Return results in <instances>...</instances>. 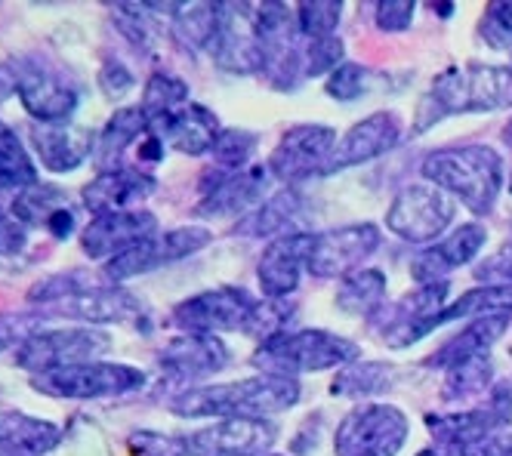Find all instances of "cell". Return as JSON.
<instances>
[{
  "label": "cell",
  "instance_id": "cell-1",
  "mask_svg": "<svg viewBox=\"0 0 512 456\" xmlns=\"http://www.w3.org/2000/svg\"><path fill=\"white\" fill-rule=\"evenodd\" d=\"M300 401V383L290 376L256 373L238 383L195 386L179 392L170 410L182 420H266L272 413L290 410Z\"/></svg>",
  "mask_w": 512,
  "mask_h": 456
},
{
  "label": "cell",
  "instance_id": "cell-2",
  "mask_svg": "<svg viewBox=\"0 0 512 456\" xmlns=\"http://www.w3.org/2000/svg\"><path fill=\"white\" fill-rule=\"evenodd\" d=\"M500 108H512V65L469 62L448 68L420 96L414 133H426L454 114H482Z\"/></svg>",
  "mask_w": 512,
  "mask_h": 456
},
{
  "label": "cell",
  "instance_id": "cell-3",
  "mask_svg": "<svg viewBox=\"0 0 512 456\" xmlns=\"http://www.w3.org/2000/svg\"><path fill=\"white\" fill-rule=\"evenodd\" d=\"M426 182L438 185L469 213L485 216L494 210L503 188V158L491 145H457L429 151L420 164Z\"/></svg>",
  "mask_w": 512,
  "mask_h": 456
},
{
  "label": "cell",
  "instance_id": "cell-4",
  "mask_svg": "<svg viewBox=\"0 0 512 456\" xmlns=\"http://www.w3.org/2000/svg\"><path fill=\"white\" fill-rule=\"evenodd\" d=\"M358 361V346L346 336H337L331 330H284L253 352V367H260L269 376H290L300 373H321L337 370Z\"/></svg>",
  "mask_w": 512,
  "mask_h": 456
},
{
  "label": "cell",
  "instance_id": "cell-5",
  "mask_svg": "<svg viewBox=\"0 0 512 456\" xmlns=\"http://www.w3.org/2000/svg\"><path fill=\"white\" fill-rule=\"evenodd\" d=\"M34 392L53 401H102V398H124L145 386V373L130 364L112 361H87L59 370H47L28 379Z\"/></svg>",
  "mask_w": 512,
  "mask_h": 456
},
{
  "label": "cell",
  "instance_id": "cell-6",
  "mask_svg": "<svg viewBox=\"0 0 512 456\" xmlns=\"http://www.w3.org/2000/svg\"><path fill=\"white\" fill-rule=\"evenodd\" d=\"M256 41L263 56V78L275 90H294L303 84V47L306 37L297 25V10L284 4L256 7Z\"/></svg>",
  "mask_w": 512,
  "mask_h": 456
},
{
  "label": "cell",
  "instance_id": "cell-7",
  "mask_svg": "<svg viewBox=\"0 0 512 456\" xmlns=\"http://www.w3.org/2000/svg\"><path fill=\"white\" fill-rule=\"evenodd\" d=\"M263 299L250 296L244 287H216L195 293L173 306L170 318L182 333H250L260 318Z\"/></svg>",
  "mask_w": 512,
  "mask_h": 456
},
{
  "label": "cell",
  "instance_id": "cell-8",
  "mask_svg": "<svg viewBox=\"0 0 512 456\" xmlns=\"http://www.w3.org/2000/svg\"><path fill=\"white\" fill-rule=\"evenodd\" d=\"M112 349V336L102 327H53V330H34L22 346L16 349V364L31 376L99 361Z\"/></svg>",
  "mask_w": 512,
  "mask_h": 456
},
{
  "label": "cell",
  "instance_id": "cell-9",
  "mask_svg": "<svg viewBox=\"0 0 512 456\" xmlns=\"http://www.w3.org/2000/svg\"><path fill=\"white\" fill-rule=\"evenodd\" d=\"M408 416L395 404H358L334 435L337 456H398L408 441Z\"/></svg>",
  "mask_w": 512,
  "mask_h": 456
},
{
  "label": "cell",
  "instance_id": "cell-10",
  "mask_svg": "<svg viewBox=\"0 0 512 456\" xmlns=\"http://www.w3.org/2000/svg\"><path fill=\"white\" fill-rule=\"evenodd\" d=\"M454 213L457 204L448 192L432 182H414L395 195L386 213V228L408 244H432L448 232Z\"/></svg>",
  "mask_w": 512,
  "mask_h": 456
},
{
  "label": "cell",
  "instance_id": "cell-11",
  "mask_svg": "<svg viewBox=\"0 0 512 456\" xmlns=\"http://www.w3.org/2000/svg\"><path fill=\"white\" fill-rule=\"evenodd\" d=\"M210 241H213V232L204 225H179V228H170V232H155L152 238L139 241L127 253L108 259L102 265V278H105V284H124L130 278L158 272L164 265L195 256Z\"/></svg>",
  "mask_w": 512,
  "mask_h": 456
},
{
  "label": "cell",
  "instance_id": "cell-12",
  "mask_svg": "<svg viewBox=\"0 0 512 456\" xmlns=\"http://www.w3.org/2000/svg\"><path fill=\"white\" fill-rule=\"evenodd\" d=\"M383 232L374 222H349L340 228L312 235V250L306 269L315 278H349L361 269L364 259H371L380 250Z\"/></svg>",
  "mask_w": 512,
  "mask_h": 456
},
{
  "label": "cell",
  "instance_id": "cell-13",
  "mask_svg": "<svg viewBox=\"0 0 512 456\" xmlns=\"http://www.w3.org/2000/svg\"><path fill=\"white\" fill-rule=\"evenodd\" d=\"M337 130L327 124H300L287 130L275 145L266 170L281 182H300L309 176H324L327 161L337 148Z\"/></svg>",
  "mask_w": 512,
  "mask_h": 456
},
{
  "label": "cell",
  "instance_id": "cell-14",
  "mask_svg": "<svg viewBox=\"0 0 512 456\" xmlns=\"http://www.w3.org/2000/svg\"><path fill=\"white\" fill-rule=\"evenodd\" d=\"M207 53L229 74H260L263 56H260V41H256V7L219 4L216 34Z\"/></svg>",
  "mask_w": 512,
  "mask_h": 456
},
{
  "label": "cell",
  "instance_id": "cell-15",
  "mask_svg": "<svg viewBox=\"0 0 512 456\" xmlns=\"http://www.w3.org/2000/svg\"><path fill=\"white\" fill-rule=\"evenodd\" d=\"M34 312L41 318H68V321H84L87 327H99V324H121L139 318L142 302L136 293H130L121 284H87L78 293Z\"/></svg>",
  "mask_w": 512,
  "mask_h": 456
},
{
  "label": "cell",
  "instance_id": "cell-16",
  "mask_svg": "<svg viewBox=\"0 0 512 456\" xmlns=\"http://www.w3.org/2000/svg\"><path fill=\"white\" fill-rule=\"evenodd\" d=\"M266 167H247V170H207L201 179V204L195 207V216L204 219H223L250 213L263 204L266 192Z\"/></svg>",
  "mask_w": 512,
  "mask_h": 456
},
{
  "label": "cell",
  "instance_id": "cell-17",
  "mask_svg": "<svg viewBox=\"0 0 512 456\" xmlns=\"http://www.w3.org/2000/svg\"><path fill=\"white\" fill-rule=\"evenodd\" d=\"M19 71V102L28 118H34V124H68L78 108V90L34 59H19Z\"/></svg>",
  "mask_w": 512,
  "mask_h": 456
},
{
  "label": "cell",
  "instance_id": "cell-18",
  "mask_svg": "<svg viewBox=\"0 0 512 456\" xmlns=\"http://www.w3.org/2000/svg\"><path fill=\"white\" fill-rule=\"evenodd\" d=\"M278 438L269 420H219L186 435L189 456H266Z\"/></svg>",
  "mask_w": 512,
  "mask_h": 456
},
{
  "label": "cell",
  "instance_id": "cell-19",
  "mask_svg": "<svg viewBox=\"0 0 512 456\" xmlns=\"http://www.w3.org/2000/svg\"><path fill=\"white\" fill-rule=\"evenodd\" d=\"M158 232V219L149 210H124V213H102L93 216L81 228V250L90 259H115L136 247L139 241Z\"/></svg>",
  "mask_w": 512,
  "mask_h": 456
},
{
  "label": "cell",
  "instance_id": "cell-20",
  "mask_svg": "<svg viewBox=\"0 0 512 456\" xmlns=\"http://www.w3.org/2000/svg\"><path fill=\"white\" fill-rule=\"evenodd\" d=\"M401 136V118L395 111H374L368 118H361L358 124H352L346 130V136L337 142L331 161H327V170L324 176H334V173H343L349 167H358V164H368L386 151L395 148Z\"/></svg>",
  "mask_w": 512,
  "mask_h": 456
},
{
  "label": "cell",
  "instance_id": "cell-21",
  "mask_svg": "<svg viewBox=\"0 0 512 456\" xmlns=\"http://www.w3.org/2000/svg\"><path fill=\"white\" fill-rule=\"evenodd\" d=\"M312 235L315 232H290L278 235L256 262V278H260L263 296L272 302H284L294 296L303 278V269L309 262L312 250Z\"/></svg>",
  "mask_w": 512,
  "mask_h": 456
},
{
  "label": "cell",
  "instance_id": "cell-22",
  "mask_svg": "<svg viewBox=\"0 0 512 456\" xmlns=\"http://www.w3.org/2000/svg\"><path fill=\"white\" fill-rule=\"evenodd\" d=\"M485 244H488V228L479 222H466L442 241H435L432 247L417 253L411 262V275L417 284H438L454 269H460V265H469L485 250Z\"/></svg>",
  "mask_w": 512,
  "mask_h": 456
},
{
  "label": "cell",
  "instance_id": "cell-23",
  "mask_svg": "<svg viewBox=\"0 0 512 456\" xmlns=\"http://www.w3.org/2000/svg\"><path fill=\"white\" fill-rule=\"evenodd\" d=\"M161 370L179 383H192L229 364V346L213 333H179L158 355Z\"/></svg>",
  "mask_w": 512,
  "mask_h": 456
},
{
  "label": "cell",
  "instance_id": "cell-24",
  "mask_svg": "<svg viewBox=\"0 0 512 456\" xmlns=\"http://www.w3.org/2000/svg\"><path fill=\"white\" fill-rule=\"evenodd\" d=\"M158 188L152 173H142L133 167H118L96 173L84 188L81 201L93 216L102 213H124V210H139V204L149 198Z\"/></svg>",
  "mask_w": 512,
  "mask_h": 456
},
{
  "label": "cell",
  "instance_id": "cell-25",
  "mask_svg": "<svg viewBox=\"0 0 512 456\" xmlns=\"http://www.w3.org/2000/svg\"><path fill=\"white\" fill-rule=\"evenodd\" d=\"M31 145L41 167L50 173H71L93 158L96 133L78 124H34Z\"/></svg>",
  "mask_w": 512,
  "mask_h": 456
},
{
  "label": "cell",
  "instance_id": "cell-26",
  "mask_svg": "<svg viewBox=\"0 0 512 456\" xmlns=\"http://www.w3.org/2000/svg\"><path fill=\"white\" fill-rule=\"evenodd\" d=\"M426 429L429 435L451 450H469L475 444H482L485 438H491L500 429H509L506 416L500 413L497 404H485L479 410H463V413H429L426 416Z\"/></svg>",
  "mask_w": 512,
  "mask_h": 456
},
{
  "label": "cell",
  "instance_id": "cell-27",
  "mask_svg": "<svg viewBox=\"0 0 512 456\" xmlns=\"http://www.w3.org/2000/svg\"><path fill=\"white\" fill-rule=\"evenodd\" d=\"M152 133H158L173 151H182V155H189V158H201L207 151H213L223 127H219L216 114L210 108H204L201 102H189L186 108H179L173 118L152 127Z\"/></svg>",
  "mask_w": 512,
  "mask_h": 456
},
{
  "label": "cell",
  "instance_id": "cell-28",
  "mask_svg": "<svg viewBox=\"0 0 512 456\" xmlns=\"http://www.w3.org/2000/svg\"><path fill=\"white\" fill-rule=\"evenodd\" d=\"M509 327V315H485V318H472L457 336H451L442 349L435 355L426 358L429 367H438V370H451L463 361H472V358H482L488 355V349L494 342L506 333Z\"/></svg>",
  "mask_w": 512,
  "mask_h": 456
},
{
  "label": "cell",
  "instance_id": "cell-29",
  "mask_svg": "<svg viewBox=\"0 0 512 456\" xmlns=\"http://www.w3.org/2000/svg\"><path fill=\"white\" fill-rule=\"evenodd\" d=\"M145 133H149V118L139 105H124L115 108V114L102 124V130L96 133V145H93V164L99 167V173L105 170H118V161L124 158V151L133 142H142Z\"/></svg>",
  "mask_w": 512,
  "mask_h": 456
},
{
  "label": "cell",
  "instance_id": "cell-30",
  "mask_svg": "<svg viewBox=\"0 0 512 456\" xmlns=\"http://www.w3.org/2000/svg\"><path fill=\"white\" fill-rule=\"evenodd\" d=\"M0 438L22 447L31 456H47L59 447L62 429L41 416H31L22 410H0Z\"/></svg>",
  "mask_w": 512,
  "mask_h": 456
},
{
  "label": "cell",
  "instance_id": "cell-31",
  "mask_svg": "<svg viewBox=\"0 0 512 456\" xmlns=\"http://www.w3.org/2000/svg\"><path fill=\"white\" fill-rule=\"evenodd\" d=\"M186 105H189V84L182 78H176V74L155 71L152 78L145 81L139 108L145 111V118H149V130L164 124L167 118H173V114Z\"/></svg>",
  "mask_w": 512,
  "mask_h": 456
},
{
  "label": "cell",
  "instance_id": "cell-32",
  "mask_svg": "<svg viewBox=\"0 0 512 456\" xmlns=\"http://www.w3.org/2000/svg\"><path fill=\"white\" fill-rule=\"evenodd\" d=\"M386 275L380 269H358L337 287V309L346 315H371L383 306L386 299Z\"/></svg>",
  "mask_w": 512,
  "mask_h": 456
},
{
  "label": "cell",
  "instance_id": "cell-33",
  "mask_svg": "<svg viewBox=\"0 0 512 456\" xmlns=\"http://www.w3.org/2000/svg\"><path fill=\"white\" fill-rule=\"evenodd\" d=\"M300 195L294 188H287V192H278L275 198L263 201L260 207H253L241 222L235 232L241 235H250V238H266V235H275V232H284V228L297 219L300 213ZM290 235V232H284Z\"/></svg>",
  "mask_w": 512,
  "mask_h": 456
},
{
  "label": "cell",
  "instance_id": "cell-34",
  "mask_svg": "<svg viewBox=\"0 0 512 456\" xmlns=\"http://www.w3.org/2000/svg\"><path fill=\"white\" fill-rule=\"evenodd\" d=\"M38 182V164L25 151L16 130L0 121V192H25Z\"/></svg>",
  "mask_w": 512,
  "mask_h": 456
},
{
  "label": "cell",
  "instance_id": "cell-35",
  "mask_svg": "<svg viewBox=\"0 0 512 456\" xmlns=\"http://www.w3.org/2000/svg\"><path fill=\"white\" fill-rule=\"evenodd\" d=\"M395 383V367L386 361H361L337 373L331 392L340 398H374L389 392Z\"/></svg>",
  "mask_w": 512,
  "mask_h": 456
},
{
  "label": "cell",
  "instance_id": "cell-36",
  "mask_svg": "<svg viewBox=\"0 0 512 456\" xmlns=\"http://www.w3.org/2000/svg\"><path fill=\"white\" fill-rule=\"evenodd\" d=\"M219 4H176L170 13V31L182 47L207 50L216 34Z\"/></svg>",
  "mask_w": 512,
  "mask_h": 456
},
{
  "label": "cell",
  "instance_id": "cell-37",
  "mask_svg": "<svg viewBox=\"0 0 512 456\" xmlns=\"http://www.w3.org/2000/svg\"><path fill=\"white\" fill-rule=\"evenodd\" d=\"M62 207H68L62 188L59 185H50V182H38V185L25 188V192H16V198L10 204V213L22 225H28V228H44L47 219L56 210H62Z\"/></svg>",
  "mask_w": 512,
  "mask_h": 456
},
{
  "label": "cell",
  "instance_id": "cell-38",
  "mask_svg": "<svg viewBox=\"0 0 512 456\" xmlns=\"http://www.w3.org/2000/svg\"><path fill=\"white\" fill-rule=\"evenodd\" d=\"M491 358L482 355V358H472V361H463L451 370H445V386H442V395L448 401H457V398H469V395H479L488 389L491 383Z\"/></svg>",
  "mask_w": 512,
  "mask_h": 456
},
{
  "label": "cell",
  "instance_id": "cell-39",
  "mask_svg": "<svg viewBox=\"0 0 512 456\" xmlns=\"http://www.w3.org/2000/svg\"><path fill=\"white\" fill-rule=\"evenodd\" d=\"M256 145H260V136H256L253 130L232 127V130L219 133V139H216L210 155H213L219 170H247Z\"/></svg>",
  "mask_w": 512,
  "mask_h": 456
},
{
  "label": "cell",
  "instance_id": "cell-40",
  "mask_svg": "<svg viewBox=\"0 0 512 456\" xmlns=\"http://www.w3.org/2000/svg\"><path fill=\"white\" fill-rule=\"evenodd\" d=\"M343 19V4H331V0H321V4H300L297 7V25L306 41H321V37H334L337 25Z\"/></svg>",
  "mask_w": 512,
  "mask_h": 456
},
{
  "label": "cell",
  "instance_id": "cell-41",
  "mask_svg": "<svg viewBox=\"0 0 512 456\" xmlns=\"http://www.w3.org/2000/svg\"><path fill=\"white\" fill-rule=\"evenodd\" d=\"M343 65V41L334 37H321V41H306L303 47V78H321V74H334Z\"/></svg>",
  "mask_w": 512,
  "mask_h": 456
},
{
  "label": "cell",
  "instance_id": "cell-42",
  "mask_svg": "<svg viewBox=\"0 0 512 456\" xmlns=\"http://www.w3.org/2000/svg\"><path fill=\"white\" fill-rule=\"evenodd\" d=\"M327 96L337 99V102H355L364 90H368V68L358 65V62H343L334 74H327V84H324Z\"/></svg>",
  "mask_w": 512,
  "mask_h": 456
},
{
  "label": "cell",
  "instance_id": "cell-43",
  "mask_svg": "<svg viewBox=\"0 0 512 456\" xmlns=\"http://www.w3.org/2000/svg\"><path fill=\"white\" fill-rule=\"evenodd\" d=\"M127 447L136 456H189L186 438L176 435H164V432H152V429H139L127 438Z\"/></svg>",
  "mask_w": 512,
  "mask_h": 456
},
{
  "label": "cell",
  "instance_id": "cell-44",
  "mask_svg": "<svg viewBox=\"0 0 512 456\" xmlns=\"http://www.w3.org/2000/svg\"><path fill=\"white\" fill-rule=\"evenodd\" d=\"M482 37L494 50L512 53V4H491L482 16Z\"/></svg>",
  "mask_w": 512,
  "mask_h": 456
},
{
  "label": "cell",
  "instance_id": "cell-45",
  "mask_svg": "<svg viewBox=\"0 0 512 456\" xmlns=\"http://www.w3.org/2000/svg\"><path fill=\"white\" fill-rule=\"evenodd\" d=\"M96 84L112 102H121L136 87V78H133V71L121 59H105L99 74H96Z\"/></svg>",
  "mask_w": 512,
  "mask_h": 456
},
{
  "label": "cell",
  "instance_id": "cell-46",
  "mask_svg": "<svg viewBox=\"0 0 512 456\" xmlns=\"http://www.w3.org/2000/svg\"><path fill=\"white\" fill-rule=\"evenodd\" d=\"M34 321H41L38 312H7V315H0V352L4 349H19L22 342L38 330L34 327Z\"/></svg>",
  "mask_w": 512,
  "mask_h": 456
},
{
  "label": "cell",
  "instance_id": "cell-47",
  "mask_svg": "<svg viewBox=\"0 0 512 456\" xmlns=\"http://www.w3.org/2000/svg\"><path fill=\"white\" fill-rule=\"evenodd\" d=\"M414 13H417V4H411V0H383V4H377V10H374V19H377L380 31L398 34V31L411 28Z\"/></svg>",
  "mask_w": 512,
  "mask_h": 456
},
{
  "label": "cell",
  "instance_id": "cell-48",
  "mask_svg": "<svg viewBox=\"0 0 512 456\" xmlns=\"http://www.w3.org/2000/svg\"><path fill=\"white\" fill-rule=\"evenodd\" d=\"M475 275L482 278V284H512V241L503 244L494 256H488Z\"/></svg>",
  "mask_w": 512,
  "mask_h": 456
},
{
  "label": "cell",
  "instance_id": "cell-49",
  "mask_svg": "<svg viewBox=\"0 0 512 456\" xmlns=\"http://www.w3.org/2000/svg\"><path fill=\"white\" fill-rule=\"evenodd\" d=\"M28 244V225H22L10 210L0 213V256H16Z\"/></svg>",
  "mask_w": 512,
  "mask_h": 456
},
{
  "label": "cell",
  "instance_id": "cell-50",
  "mask_svg": "<svg viewBox=\"0 0 512 456\" xmlns=\"http://www.w3.org/2000/svg\"><path fill=\"white\" fill-rule=\"evenodd\" d=\"M75 210L71 207H62V210H56L50 219H47V225H44V232L50 235V238H56V241H68L71 235H75Z\"/></svg>",
  "mask_w": 512,
  "mask_h": 456
},
{
  "label": "cell",
  "instance_id": "cell-51",
  "mask_svg": "<svg viewBox=\"0 0 512 456\" xmlns=\"http://www.w3.org/2000/svg\"><path fill=\"white\" fill-rule=\"evenodd\" d=\"M19 81H22L19 59L0 62V102H7V99L19 96Z\"/></svg>",
  "mask_w": 512,
  "mask_h": 456
},
{
  "label": "cell",
  "instance_id": "cell-52",
  "mask_svg": "<svg viewBox=\"0 0 512 456\" xmlns=\"http://www.w3.org/2000/svg\"><path fill=\"white\" fill-rule=\"evenodd\" d=\"M164 148H167V142L158 136V133H145V139L139 142V161H145V164H158V161H164Z\"/></svg>",
  "mask_w": 512,
  "mask_h": 456
},
{
  "label": "cell",
  "instance_id": "cell-53",
  "mask_svg": "<svg viewBox=\"0 0 512 456\" xmlns=\"http://www.w3.org/2000/svg\"><path fill=\"white\" fill-rule=\"evenodd\" d=\"M0 456H31V453H25L22 447H16V444H10V441L0 438Z\"/></svg>",
  "mask_w": 512,
  "mask_h": 456
},
{
  "label": "cell",
  "instance_id": "cell-54",
  "mask_svg": "<svg viewBox=\"0 0 512 456\" xmlns=\"http://www.w3.org/2000/svg\"><path fill=\"white\" fill-rule=\"evenodd\" d=\"M417 456H445L442 450H435V447H426V450H420Z\"/></svg>",
  "mask_w": 512,
  "mask_h": 456
},
{
  "label": "cell",
  "instance_id": "cell-55",
  "mask_svg": "<svg viewBox=\"0 0 512 456\" xmlns=\"http://www.w3.org/2000/svg\"><path fill=\"white\" fill-rule=\"evenodd\" d=\"M448 456H475V453L472 450H451Z\"/></svg>",
  "mask_w": 512,
  "mask_h": 456
},
{
  "label": "cell",
  "instance_id": "cell-56",
  "mask_svg": "<svg viewBox=\"0 0 512 456\" xmlns=\"http://www.w3.org/2000/svg\"><path fill=\"white\" fill-rule=\"evenodd\" d=\"M509 192H512V176H509Z\"/></svg>",
  "mask_w": 512,
  "mask_h": 456
},
{
  "label": "cell",
  "instance_id": "cell-57",
  "mask_svg": "<svg viewBox=\"0 0 512 456\" xmlns=\"http://www.w3.org/2000/svg\"><path fill=\"white\" fill-rule=\"evenodd\" d=\"M266 456H281V453H266Z\"/></svg>",
  "mask_w": 512,
  "mask_h": 456
}]
</instances>
